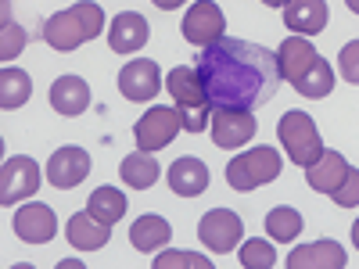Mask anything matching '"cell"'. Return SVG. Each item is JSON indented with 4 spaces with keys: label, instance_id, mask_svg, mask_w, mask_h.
<instances>
[{
    "label": "cell",
    "instance_id": "6da1fadb",
    "mask_svg": "<svg viewBox=\"0 0 359 269\" xmlns=\"http://www.w3.org/2000/svg\"><path fill=\"white\" fill-rule=\"evenodd\" d=\"M194 69L212 108H233V111H255L269 104L284 79L273 50L233 36H223L212 47H201V54L194 57Z\"/></svg>",
    "mask_w": 359,
    "mask_h": 269
},
{
    "label": "cell",
    "instance_id": "7a4b0ae2",
    "mask_svg": "<svg viewBox=\"0 0 359 269\" xmlns=\"http://www.w3.org/2000/svg\"><path fill=\"white\" fill-rule=\"evenodd\" d=\"M104 29V11L94 0H79V4L57 11L43 22V43L54 47L57 54H69L83 47L86 40H97Z\"/></svg>",
    "mask_w": 359,
    "mask_h": 269
},
{
    "label": "cell",
    "instance_id": "3957f363",
    "mask_svg": "<svg viewBox=\"0 0 359 269\" xmlns=\"http://www.w3.org/2000/svg\"><path fill=\"white\" fill-rule=\"evenodd\" d=\"M165 90L172 94L176 108H180V118H184V130L187 133H205L208 126H212V101H208L205 86L198 79V69H187L180 65L165 76Z\"/></svg>",
    "mask_w": 359,
    "mask_h": 269
},
{
    "label": "cell",
    "instance_id": "277c9868",
    "mask_svg": "<svg viewBox=\"0 0 359 269\" xmlns=\"http://www.w3.org/2000/svg\"><path fill=\"white\" fill-rule=\"evenodd\" d=\"M277 137L284 144L287 158L298 165V169H309L323 158V140H320V130L316 123L306 115V111H284L280 123H277Z\"/></svg>",
    "mask_w": 359,
    "mask_h": 269
},
{
    "label": "cell",
    "instance_id": "5b68a950",
    "mask_svg": "<svg viewBox=\"0 0 359 269\" xmlns=\"http://www.w3.org/2000/svg\"><path fill=\"white\" fill-rule=\"evenodd\" d=\"M280 176V155L277 147H252V151L230 158L226 165V184L233 191H255L262 184H273V179Z\"/></svg>",
    "mask_w": 359,
    "mask_h": 269
},
{
    "label": "cell",
    "instance_id": "8992f818",
    "mask_svg": "<svg viewBox=\"0 0 359 269\" xmlns=\"http://www.w3.org/2000/svg\"><path fill=\"white\" fill-rule=\"evenodd\" d=\"M184 130V118H180V108H147L137 126H133V137H137V147L140 151H162V147H169L176 140V133Z\"/></svg>",
    "mask_w": 359,
    "mask_h": 269
},
{
    "label": "cell",
    "instance_id": "52a82bcc",
    "mask_svg": "<svg viewBox=\"0 0 359 269\" xmlns=\"http://www.w3.org/2000/svg\"><path fill=\"white\" fill-rule=\"evenodd\" d=\"M223 29H226V18H223L216 0H194L184 15L180 33H184L187 43H194L201 50V47H212L216 40H223Z\"/></svg>",
    "mask_w": 359,
    "mask_h": 269
},
{
    "label": "cell",
    "instance_id": "ba28073f",
    "mask_svg": "<svg viewBox=\"0 0 359 269\" xmlns=\"http://www.w3.org/2000/svg\"><path fill=\"white\" fill-rule=\"evenodd\" d=\"M241 233H245V223H241L237 212H230V208H212V212H205L201 223H198L201 244L208 251H216V255L233 251L237 244H241Z\"/></svg>",
    "mask_w": 359,
    "mask_h": 269
},
{
    "label": "cell",
    "instance_id": "9c48e42d",
    "mask_svg": "<svg viewBox=\"0 0 359 269\" xmlns=\"http://www.w3.org/2000/svg\"><path fill=\"white\" fill-rule=\"evenodd\" d=\"M40 191V165L25 155H15L0 165V205L25 201Z\"/></svg>",
    "mask_w": 359,
    "mask_h": 269
},
{
    "label": "cell",
    "instance_id": "30bf717a",
    "mask_svg": "<svg viewBox=\"0 0 359 269\" xmlns=\"http://www.w3.org/2000/svg\"><path fill=\"white\" fill-rule=\"evenodd\" d=\"M212 144L216 147H226V151H233V147H245L252 137H255V115L252 111H233V108H216L212 111Z\"/></svg>",
    "mask_w": 359,
    "mask_h": 269
},
{
    "label": "cell",
    "instance_id": "8fae6325",
    "mask_svg": "<svg viewBox=\"0 0 359 269\" xmlns=\"http://www.w3.org/2000/svg\"><path fill=\"white\" fill-rule=\"evenodd\" d=\"M90 176V155L83 147H57L47 158V184L57 191H72Z\"/></svg>",
    "mask_w": 359,
    "mask_h": 269
},
{
    "label": "cell",
    "instance_id": "7c38bea8",
    "mask_svg": "<svg viewBox=\"0 0 359 269\" xmlns=\"http://www.w3.org/2000/svg\"><path fill=\"white\" fill-rule=\"evenodd\" d=\"M118 90H123V97H130V101L158 97V90H162L158 65L151 62V57H137V62H130L123 72H118Z\"/></svg>",
    "mask_w": 359,
    "mask_h": 269
},
{
    "label": "cell",
    "instance_id": "4fadbf2b",
    "mask_svg": "<svg viewBox=\"0 0 359 269\" xmlns=\"http://www.w3.org/2000/svg\"><path fill=\"white\" fill-rule=\"evenodd\" d=\"M147 40H151V25H147L144 15L137 11H123L111 18V29H108V47L115 54H137Z\"/></svg>",
    "mask_w": 359,
    "mask_h": 269
},
{
    "label": "cell",
    "instance_id": "5bb4252c",
    "mask_svg": "<svg viewBox=\"0 0 359 269\" xmlns=\"http://www.w3.org/2000/svg\"><path fill=\"white\" fill-rule=\"evenodd\" d=\"M57 230V219H54V208L40 205V201H29L15 212V233L22 237L25 244H47Z\"/></svg>",
    "mask_w": 359,
    "mask_h": 269
},
{
    "label": "cell",
    "instance_id": "9a60e30c",
    "mask_svg": "<svg viewBox=\"0 0 359 269\" xmlns=\"http://www.w3.org/2000/svg\"><path fill=\"white\" fill-rule=\"evenodd\" d=\"M316 47L309 43V36H287L280 47H277V65H280V76L294 86L313 65H316Z\"/></svg>",
    "mask_w": 359,
    "mask_h": 269
},
{
    "label": "cell",
    "instance_id": "2e32d148",
    "mask_svg": "<svg viewBox=\"0 0 359 269\" xmlns=\"http://www.w3.org/2000/svg\"><path fill=\"white\" fill-rule=\"evenodd\" d=\"M327 0H287L284 25L294 29V36H316L327 29Z\"/></svg>",
    "mask_w": 359,
    "mask_h": 269
},
{
    "label": "cell",
    "instance_id": "e0dca14e",
    "mask_svg": "<svg viewBox=\"0 0 359 269\" xmlns=\"http://www.w3.org/2000/svg\"><path fill=\"white\" fill-rule=\"evenodd\" d=\"M284 262H287V269H341L348 258L338 241H313V244L294 248Z\"/></svg>",
    "mask_w": 359,
    "mask_h": 269
},
{
    "label": "cell",
    "instance_id": "ac0fdd59",
    "mask_svg": "<svg viewBox=\"0 0 359 269\" xmlns=\"http://www.w3.org/2000/svg\"><path fill=\"white\" fill-rule=\"evenodd\" d=\"M165 179H169L172 194H180V198H198V194H205V187H208V169H205L201 158H176V162L165 169Z\"/></svg>",
    "mask_w": 359,
    "mask_h": 269
},
{
    "label": "cell",
    "instance_id": "d6986e66",
    "mask_svg": "<svg viewBox=\"0 0 359 269\" xmlns=\"http://www.w3.org/2000/svg\"><path fill=\"white\" fill-rule=\"evenodd\" d=\"M50 104L57 115H65V118H76L90 108V86L86 79L79 76H62V79H54L50 86Z\"/></svg>",
    "mask_w": 359,
    "mask_h": 269
},
{
    "label": "cell",
    "instance_id": "ffe728a7",
    "mask_svg": "<svg viewBox=\"0 0 359 269\" xmlns=\"http://www.w3.org/2000/svg\"><path fill=\"white\" fill-rule=\"evenodd\" d=\"M348 176V162L338 155V151H323V158L316 165L306 169V184L316 191V194H334Z\"/></svg>",
    "mask_w": 359,
    "mask_h": 269
},
{
    "label": "cell",
    "instance_id": "44dd1931",
    "mask_svg": "<svg viewBox=\"0 0 359 269\" xmlns=\"http://www.w3.org/2000/svg\"><path fill=\"white\" fill-rule=\"evenodd\" d=\"M65 237H69V244H72L76 251H97V248H104V244H108L111 226L97 223L90 212H79V216H72V219H69Z\"/></svg>",
    "mask_w": 359,
    "mask_h": 269
},
{
    "label": "cell",
    "instance_id": "7402d4cb",
    "mask_svg": "<svg viewBox=\"0 0 359 269\" xmlns=\"http://www.w3.org/2000/svg\"><path fill=\"white\" fill-rule=\"evenodd\" d=\"M169 237H172V230H169V223H165L162 216H140V219L130 226V244H133L137 251H144V255H151V251H158L162 244H169Z\"/></svg>",
    "mask_w": 359,
    "mask_h": 269
},
{
    "label": "cell",
    "instance_id": "603a6c76",
    "mask_svg": "<svg viewBox=\"0 0 359 269\" xmlns=\"http://www.w3.org/2000/svg\"><path fill=\"white\" fill-rule=\"evenodd\" d=\"M86 212L94 216L104 226H115L118 219L126 216V194L115 191V187H97L94 194L86 198Z\"/></svg>",
    "mask_w": 359,
    "mask_h": 269
},
{
    "label": "cell",
    "instance_id": "cb8c5ba5",
    "mask_svg": "<svg viewBox=\"0 0 359 269\" xmlns=\"http://www.w3.org/2000/svg\"><path fill=\"white\" fill-rule=\"evenodd\" d=\"M158 162L151 158V151H137L123 162V169H118V176H123V184L130 191H147V187H155L158 184Z\"/></svg>",
    "mask_w": 359,
    "mask_h": 269
},
{
    "label": "cell",
    "instance_id": "d4e9b609",
    "mask_svg": "<svg viewBox=\"0 0 359 269\" xmlns=\"http://www.w3.org/2000/svg\"><path fill=\"white\" fill-rule=\"evenodd\" d=\"M29 97H33V79H29V72L8 65L4 72H0V108L15 111V108H22Z\"/></svg>",
    "mask_w": 359,
    "mask_h": 269
},
{
    "label": "cell",
    "instance_id": "484cf974",
    "mask_svg": "<svg viewBox=\"0 0 359 269\" xmlns=\"http://www.w3.org/2000/svg\"><path fill=\"white\" fill-rule=\"evenodd\" d=\"M294 90L302 97H309V101H320V97H331V90H334V72H331V65L323 62V57H316V65L294 83Z\"/></svg>",
    "mask_w": 359,
    "mask_h": 269
},
{
    "label": "cell",
    "instance_id": "4316f807",
    "mask_svg": "<svg viewBox=\"0 0 359 269\" xmlns=\"http://www.w3.org/2000/svg\"><path fill=\"white\" fill-rule=\"evenodd\" d=\"M266 233L273 237V241L287 244V241H294V237L302 233V216H298L294 208L280 205V208H273V212L266 216Z\"/></svg>",
    "mask_w": 359,
    "mask_h": 269
},
{
    "label": "cell",
    "instance_id": "83f0119b",
    "mask_svg": "<svg viewBox=\"0 0 359 269\" xmlns=\"http://www.w3.org/2000/svg\"><path fill=\"white\" fill-rule=\"evenodd\" d=\"M0 11H4V29H0V57L11 62V57H18V50L25 47V29L18 22H11V0H0Z\"/></svg>",
    "mask_w": 359,
    "mask_h": 269
},
{
    "label": "cell",
    "instance_id": "f1b7e54d",
    "mask_svg": "<svg viewBox=\"0 0 359 269\" xmlns=\"http://www.w3.org/2000/svg\"><path fill=\"white\" fill-rule=\"evenodd\" d=\"M241 265L245 269H273V262H277V251H273V244L269 241H262V237H255V241H245V248H241Z\"/></svg>",
    "mask_w": 359,
    "mask_h": 269
},
{
    "label": "cell",
    "instance_id": "f546056e",
    "mask_svg": "<svg viewBox=\"0 0 359 269\" xmlns=\"http://www.w3.org/2000/svg\"><path fill=\"white\" fill-rule=\"evenodd\" d=\"M155 269H212V262L194 255V251H165L151 262Z\"/></svg>",
    "mask_w": 359,
    "mask_h": 269
},
{
    "label": "cell",
    "instance_id": "4dcf8cb0",
    "mask_svg": "<svg viewBox=\"0 0 359 269\" xmlns=\"http://www.w3.org/2000/svg\"><path fill=\"white\" fill-rule=\"evenodd\" d=\"M338 69H341V76H345L348 83L359 86V40H352V43L341 47V54H338Z\"/></svg>",
    "mask_w": 359,
    "mask_h": 269
},
{
    "label": "cell",
    "instance_id": "1f68e13d",
    "mask_svg": "<svg viewBox=\"0 0 359 269\" xmlns=\"http://www.w3.org/2000/svg\"><path fill=\"white\" fill-rule=\"evenodd\" d=\"M331 198H334V205H341V208H355V205H359V169H348L345 184H341Z\"/></svg>",
    "mask_w": 359,
    "mask_h": 269
},
{
    "label": "cell",
    "instance_id": "d6a6232c",
    "mask_svg": "<svg viewBox=\"0 0 359 269\" xmlns=\"http://www.w3.org/2000/svg\"><path fill=\"white\" fill-rule=\"evenodd\" d=\"M155 8H162V11H172V8H180V4H187V0H151Z\"/></svg>",
    "mask_w": 359,
    "mask_h": 269
},
{
    "label": "cell",
    "instance_id": "836d02e7",
    "mask_svg": "<svg viewBox=\"0 0 359 269\" xmlns=\"http://www.w3.org/2000/svg\"><path fill=\"white\" fill-rule=\"evenodd\" d=\"M352 244H355V248H359V219H355V223H352Z\"/></svg>",
    "mask_w": 359,
    "mask_h": 269
},
{
    "label": "cell",
    "instance_id": "e575fe53",
    "mask_svg": "<svg viewBox=\"0 0 359 269\" xmlns=\"http://www.w3.org/2000/svg\"><path fill=\"white\" fill-rule=\"evenodd\" d=\"M262 4H269V8H284L287 0H262Z\"/></svg>",
    "mask_w": 359,
    "mask_h": 269
},
{
    "label": "cell",
    "instance_id": "d590c367",
    "mask_svg": "<svg viewBox=\"0 0 359 269\" xmlns=\"http://www.w3.org/2000/svg\"><path fill=\"white\" fill-rule=\"evenodd\" d=\"M345 4H348V11H355V15H359V0H345Z\"/></svg>",
    "mask_w": 359,
    "mask_h": 269
}]
</instances>
